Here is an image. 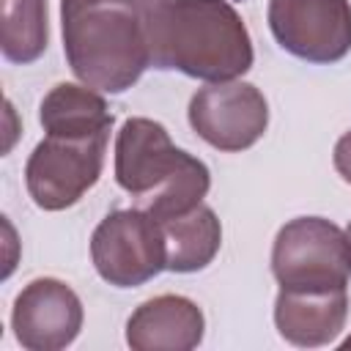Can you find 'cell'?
Wrapping results in <instances>:
<instances>
[{"instance_id":"6da1fadb","label":"cell","mask_w":351,"mask_h":351,"mask_svg":"<svg viewBox=\"0 0 351 351\" xmlns=\"http://www.w3.org/2000/svg\"><path fill=\"white\" fill-rule=\"evenodd\" d=\"M154 69L206 82L239 80L252 66V41L228 0H137Z\"/></svg>"},{"instance_id":"7a4b0ae2","label":"cell","mask_w":351,"mask_h":351,"mask_svg":"<svg viewBox=\"0 0 351 351\" xmlns=\"http://www.w3.org/2000/svg\"><path fill=\"white\" fill-rule=\"evenodd\" d=\"M60 30L74 77L93 90L123 93L151 66L137 0H60Z\"/></svg>"},{"instance_id":"3957f363","label":"cell","mask_w":351,"mask_h":351,"mask_svg":"<svg viewBox=\"0 0 351 351\" xmlns=\"http://www.w3.org/2000/svg\"><path fill=\"white\" fill-rule=\"evenodd\" d=\"M115 181L140 197L154 219L165 222L203 203L211 173L197 156L176 148L162 123L129 118L115 137Z\"/></svg>"},{"instance_id":"277c9868","label":"cell","mask_w":351,"mask_h":351,"mask_svg":"<svg viewBox=\"0 0 351 351\" xmlns=\"http://www.w3.org/2000/svg\"><path fill=\"white\" fill-rule=\"evenodd\" d=\"M271 271L280 288L329 291L351 277V239L324 217H296L277 230Z\"/></svg>"},{"instance_id":"5b68a950","label":"cell","mask_w":351,"mask_h":351,"mask_svg":"<svg viewBox=\"0 0 351 351\" xmlns=\"http://www.w3.org/2000/svg\"><path fill=\"white\" fill-rule=\"evenodd\" d=\"M90 261L99 277L115 288H137L167 269L162 222L145 208L107 214L90 236Z\"/></svg>"},{"instance_id":"8992f818","label":"cell","mask_w":351,"mask_h":351,"mask_svg":"<svg viewBox=\"0 0 351 351\" xmlns=\"http://www.w3.org/2000/svg\"><path fill=\"white\" fill-rule=\"evenodd\" d=\"M110 134L55 137L47 134L25 165V184L33 203L44 211L74 206L101 176Z\"/></svg>"},{"instance_id":"52a82bcc","label":"cell","mask_w":351,"mask_h":351,"mask_svg":"<svg viewBox=\"0 0 351 351\" xmlns=\"http://www.w3.org/2000/svg\"><path fill=\"white\" fill-rule=\"evenodd\" d=\"M277 44L307 63H337L351 52L348 0H269Z\"/></svg>"},{"instance_id":"ba28073f","label":"cell","mask_w":351,"mask_h":351,"mask_svg":"<svg viewBox=\"0 0 351 351\" xmlns=\"http://www.w3.org/2000/svg\"><path fill=\"white\" fill-rule=\"evenodd\" d=\"M189 126L208 145L236 154L252 148L263 137L269 126V104L250 82H208L189 101Z\"/></svg>"},{"instance_id":"9c48e42d","label":"cell","mask_w":351,"mask_h":351,"mask_svg":"<svg viewBox=\"0 0 351 351\" xmlns=\"http://www.w3.org/2000/svg\"><path fill=\"white\" fill-rule=\"evenodd\" d=\"M82 318V302L63 280L38 277L16 293L11 329L27 351H60L77 340Z\"/></svg>"},{"instance_id":"30bf717a","label":"cell","mask_w":351,"mask_h":351,"mask_svg":"<svg viewBox=\"0 0 351 351\" xmlns=\"http://www.w3.org/2000/svg\"><path fill=\"white\" fill-rule=\"evenodd\" d=\"M206 318L200 307L178 293L143 302L126 321V343L134 351H192L200 346Z\"/></svg>"},{"instance_id":"8fae6325","label":"cell","mask_w":351,"mask_h":351,"mask_svg":"<svg viewBox=\"0 0 351 351\" xmlns=\"http://www.w3.org/2000/svg\"><path fill=\"white\" fill-rule=\"evenodd\" d=\"M348 315L346 288L329 291H291L280 288L274 302V326L277 332L302 348H318L332 343Z\"/></svg>"},{"instance_id":"7c38bea8","label":"cell","mask_w":351,"mask_h":351,"mask_svg":"<svg viewBox=\"0 0 351 351\" xmlns=\"http://www.w3.org/2000/svg\"><path fill=\"white\" fill-rule=\"evenodd\" d=\"M38 121L44 132L55 137H93L110 134L112 129V112L104 96L74 82H60L41 99Z\"/></svg>"},{"instance_id":"4fadbf2b","label":"cell","mask_w":351,"mask_h":351,"mask_svg":"<svg viewBox=\"0 0 351 351\" xmlns=\"http://www.w3.org/2000/svg\"><path fill=\"white\" fill-rule=\"evenodd\" d=\"M167 244V269L178 274L206 269L222 244V225L208 206H197L189 214L162 222Z\"/></svg>"},{"instance_id":"5bb4252c","label":"cell","mask_w":351,"mask_h":351,"mask_svg":"<svg viewBox=\"0 0 351 351\" xmlns=\"http://www.w3.org/2000/svg\"><path fill=\"white\" fill-rule=\"evenodd\" d=\"M49 38L47 0H3L0 49L8 63H33L44 55Z\"/></svg>"},{"instance_id":"9a60e30c","label":"cell","mask_w":351,"mask_h":351,"mask_svg":"<svg viewBox=\"0 0 351 351\" xmlns=\"http://www.w3.org/2000/svg\"><path fill=\"white\" fill-rule=\"evenodd\" d=\"M332 162H335V170L340 173V178L351 184V129H348V132L335 143Z\"/></svg>"},{"instance_id":"2e32d148","label":"cell","mask_w":351,"mask_h":351,"mask_svg":"<svg viewBox=\"0 0 351 351\" xmlns=\"http://www.w3.org/2000/svg\"><path fill=\"white\" fill-rule=\"evenodd\" d=\"M343 348H351V337H348V340H346V343H343Z\"/></svg>"},{"instance_id":"e0dca14e","label":"cell","mask_w":351,"mask_h":351,"mask_svg":"<svg viewBox=\"0 0 351 351\" xmlns=\"http://www.w3.org/2000/svg\"><path fill=\"white\" fill-rule=\"evenodd\" d=\"M346 233H348V239H351V222H348V228H346Z\"/></svg>"}]
</instances>
